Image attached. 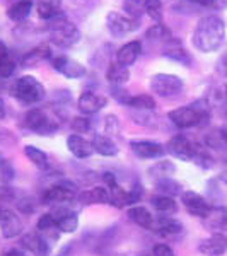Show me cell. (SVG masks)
Returning a JSON list of instances; mask_svg holds the SVG:
<instances>
[{
    "instance_id": "obj_48",
    "label": "cell",
    "mask_w": 227,
    "mask_h": 256,
    "mask_svg": "<svg viewBox=\"0 0 227 256\" xmlns=\"http://www.w3.org/2000/svg\"><path fill=\"white\" fill-rule=\"evenodd\" d=\"M220 70H222L224 74H227V56L220 62Z\"/></svg>"
},
{
    "instance_id": "obj_18",
    "label": "cell",
    "mask_w": 227,
    "mask_h": 256,
    "mask_svg": "<svg viewBox=\"0 0 227 256\" xmlns=\"http://www.w3.org/2000/svg\"><path fill=\"white\" fill-rule=\"evenodd\" d=\"M20 244L26 248L30 253L36 256H48L50 254V244L46 239L38 236V234H26L20 239Z\"/></svg>"
},
{
    "instance_id": "obj_40",
    "label": "cell",
    "mask_w": 227,
    "mask_h": 256,
    "mask_svg": "<svg viewBox=\"0 0 227 256\" xmlns=\"http://www.w3.org/2000/svg\"><path fill=\"white\" fill-rule=\"evenodd\" d=\"M111 94H113V98L116 99L118 102H122V104H126V106L130 104L132 96L125 89H122V86H113V88H111Z\"/></svg>"
},
{
    "instance_id": "obj_44",
    "label": "cell",
    "mask_w": 227,
    "mask_h": 256,
    "mask_svg": "<svg viewBox=\"0 0 227 256\" xmlns=\"http://www.w3.org/2000/svg\"><path fill=\"white\" fill-rule=\"evenodd\" d=\"M192 2H196L205 7H217L218 6V0H192Z\"/></svg>"
},
{
    "instance_id": "obj_12",
    "label": "cell",
    "mask_w": 227,
    "mask_h": 256,
    "mask_svg": "<svg viewBox=\"0 0 227 256\" xmlns=\"http://www.w3.org/2000/svg\"><path fill=\"white\" fill-rule=\"evenodd\" d=\"M0 230L4 238H16L22 232V222L12 210H0Z\"/></svg>"
},
{
    "instance_id": "obj_27",
    "label": "cell",
    "mask_w": 227,
    "mask_h": 256,
    "mask_svg": "<svg viewBox=\"0 0 227 256\" xmlns=\"http://www.w3.org/2000/svg\"><path fill=\"white\" fill-rule=\"evenodd\" d=\"M128 218L144 229H152V224H154V218L146 207H132L128 210Z\"/></svg>"
},
{
    "instance_id": "obj_35",
    "label": "cell",
    "mask_w": 227,
    "mask_h": 256,
    "mask_svg": "<svg viewBox=\"0 0 227 256\" xmlns=\"http://www.w3.org/2000/svg\"><path fill=\"white\" fill-rule=\"evenodd\" d=\"M123 9L128 18L138 20L140 16L146 14V0H125Z\"/></svg>"
},
{
    "instance_id": "obj_31",
    "label": "cell",
    "mask_w": 227,
    "mask_h": 256,
    "mask_svg": "<svg viewBox=\"0 0 227 256\" xmlns=\"http://www.w3.org/2000/svg\"><path fill=\"white\" fill-rule=\"evenodd\" d=\"M176 172V168L172 166L169 160H162V162L156 164L154 168H150V171H148V174H150L152 180H158V181H162V180H168L171 174H174Z\"/></svg>"
},
{
    "instance_id": "obj_2",
    "label": "cell",
    "mask_w": 227,
    "mask_h": 256,
    "mask_svg": "<svg viewBox=\"0 0 227 256\" xmlns=\"http://www.w3.org/2000/svg\"><path fill=\"white\" fill-rule=\"evenodd\" d=\"M169 120L180 128H192L200 126L210 120V106L207 101L193 102L192 106H181L169 111Z\"/></svg>"
},
{
    "instance_id": "obj_7",
    "label": "cell",
    "mask_w": 227,
    "mask_h": 256,
    "mask_svg": "<svg viewBox=\"0 0 227 256\" xmlns=\"http://www.w3.org/2000/svg\"><path fill=\"white\" fill-rule=\"evenodd\" d=\"M24 125L30 128V130L38 132V134H41V135L52 134V132H55L56 126H58L55 123V120L48 116L46 111L40 110V108L28 111L26 118H24Z\"/></svg>"
},
{
    "instance_id": "obj_3",
    "label": "cell",
    "mask_w": 227,
    "mask_h": 256,
    "mask_svg": "<svg viewBox=\"0 0 227 256\" xmlns=\"http://www.w3.org/2000/svg\"><path fill=\"white\" fill-rule=\"evenodd\" d=\"M12 94L26 104H34L44 98L43 84L32 76H22L12 84Z\"/></svg>"
},
{
    "instance_id": "obj_29",
    "label": "cell",
    "mask_w": 227,
    "mask_h": 256,
    "mask_svg": "<svg viewBox=\"0 0 227 256\" xmlns=\"http://www.w3.org/2000/svg\"><path fill=\"white\" fill-rule=\"evenodd\" d=\"M146 38L148 41H156V43H168L169 40H172V34L164 24L158 22L152 28H148L146 32Z\"/></svg>"
},
{
    "instance_id": "obj_4",
    "label": "cell",
    "mask_w": 227,
    "mask_h": 256,
    "mask_svg": "<svg viewBox=\"0 0 227 256\" xmlns=\"http://www.w3.org/2000/svg\"><path fill=\"white\" fill-rule=\"evenodd\" d=\"M82 34L79 31V28L74 22H68V20H60V22H55L50 30V40L55 46L58 48H70L74 44H77L80 41Z\"/></svg>"
},
{
    "instance_id": "obj_6",
    "label": "cell",
    "mask_w": 227,
    "mask_h": 256,
    "mask_svg": "<svg viewBox=\"0 0 227 256\" xmlns=\"http://www.w3.org/2000/svg\"><path fill=\"white\" fill-rule=\"evenodd\" d=\"M106 26H108V31L116 38H122V36H126L130 32L137 31L140 28L137 19H132L126 14H120V12H110L108 18H106Z\"/></svg>"
},
{
    "instance_id": "obj_45",
    "label": "cell",
    "mask_w": 227,
    "mask_h": 256,
    "mask_svg": "<svg viewBox=\"0 0 227 256\" xmlns=\"http://www.w3.org/2000/svg\"><path fill=\"white\" fill-rule=\"evenodd\" d=\"M4 256H26L22 253V251H19V250H9V251H6L4 253Z\"/></svg>"
},
{
    "instance_id": "obj_26",
    "label": "cell",
    "mask_w": 227,
    "mask_h": 256,
    "mask_svg": "<svg viewBox=\"0 0 227 256\" xmlns=\"http://www.w3.org/2000/svg\"><path fill=\"white\" fill-rule=\"evenodd\" d=\"M106 79L111 82V86H123L130 79V70L128 67H123L120 64H113L106 72Z\"/></svg>"
},
{
    "instance_id": "obj_14",
    "label": "cell",
    "mask_w": 227,
    "mask_h": 256,
    "mask_svg": "<svg viewBox=\"0 0 227 256\" xmlns=\"http://www.w3.org/2000/svg\"><path fill=\"white\" fill-rule=\"evenodd\" d=\"M140 53H142L140 41H128L116 52V64L123 65V67H130L137 62Z\"/></svg>"
},
{
    "instance_id": "obj_30",
    "label": "cell",
    "mask_w": 227,
    "mask_h": 256,
    "mask_svg": "<svg viewBox=\"0 0 227 256\" xmlns=\"http://www.w3.org/2000/svg\"><path fill=\"white\" fill-rule=\"evenodd\" d=\"M152 207H154L158 212L160 214H174L178 210V205H176V200L171 196H166V195H158L150 200Z\"/></svg>"
},
{
    "instance_id": "obj_11",
    "label": "cell",
    "mask_w": 227,
    "mask_h": 256,
    "mask_svg": "<svg viewBox=\"0 0 227 256\" xmlns=\"http://www.w3.org/2000/svg\"><path fill=\"white\" fill-rule=\"evenodd\" d=\"M132 150L140 159H158L164 156V147L158 142H150V140H134L130 144Z\"/></svg>"
},
{
    "instance_id": "obj_28",
    "label": "cell",
    "mask_w": 227,
    "mask_h": 256,
    "mask_svg": "<svg viewBox=\"0 0 227 256\" xmlns=\"http://www.w3.org/2000/svg\"><path fill=\"white\" fill-rule=\"evenodd\" d=\"M60 0H41L38 4V16L43 20H52L60 16Z\"/></svg>"
},
{
    "instance_id": "obj_16",
    "label": "cell",
    "mask_w": 227,
    "mask_h": 256,
    "mask_svg": "<svg viewBox=\"0 0 227 256\" xmlns=\"http://www.w3.org/2000/svg\"><path fill=\"white\" fill-rule=\"evenodd\" d=\"M198 250L205 256H220V254H224L227 250V239L224 236H220V234H214L212 238L202 241Z\"/></svg>"
},
{
    "instance_id": "obj_43",
    "label": "cell",
    "mask_w": 227,
    "mask_h": 256,
    "mask_svg": "<svg viewBox=\"0 0 227 256\" xmlns=\"http://www.w3.org/2000/svg\"><path fill=\"white\" fill-rule=\"evenodd\" d=\"M106 120V132H108V134H114V132L118 130V120L113 116V114H111V116H106L104 118Z\"/></svg>"
},
{
    "instance_id": "obj_1",
    "label": "cell",
    "mask_w": 227,
    "mask_h": 256,
    "mask_svg": "<svg viewBox=\"0 0 227 256\" xmlns=\"http://www.w3.org/2000/svg\"><path fill=\"white\" fill-rule=\"evenodd\" d=\"M226 38V24L218 16H205L193 31V44L198 52L214 53L222 46Z\"/></svg>"
},
{
    "instance_id": "obj_39",
    "label": "cell",
    "mask_w": 227,
    "mask_h": 256,
    "mask_svg": "<svg viewBox=\"0 0 227 256\" xmlns=\"http://www.w3.org/2000/svg\"><path fill=\"white\" fill-rule=\"evenodd\" d=\"M36 227H38L40 232H52V230L58 229V227H56V218L53 217L52 214H44V216H41Z\"/></svg>"
},
{
    "instance_id": "obj_8",
    "label": "cell",
    "mask_w": 227,
    "mask_h": 256,
    "mask_svg": "<svg viewBox=\"0 0 227 256\" xmlns=\"http://www.w3.org/2000/svg\"><path fill=\"white\" fill-rule=\"evenodd\" d=\"M198 147L184 135H174L168 142V152L180 160H193Z\"/></svg>"
},
{
    "instance_id": "obj_38",
    "label": "cell",
    "mask_w": 227,
    "mask_h": 256,
    "mask_svg": "<svg viewBox=\"0 0 227 256\" xmlns=\"http://www.w3.org/2000/svg\"><path fill=\"white\" fill-rule=\"evenodd\" d=\"M14 176H16V171H14V168H12L10 160H7L6 158H0V181H2L4 184H7L14 180Z\"/></svg>"
},
{
    "instance_id": "obj_34",
    "label": "cell",
    "mask_w": 227,
    "mask_h": 256,
    "mask_svg": "<svg viewBox=\"0 0 227 256\" xmlns=\"http://www.w3.org/2000/svg\"><path fill=\"white\" fill-rule=\"evenodd\" d=\"M130 108H135L138 111H152L156 108V99L148 94H140V96H132Z\"/></svg>"
},
{
    "instance_id": "obj_19",
    "label": "cell",
    "mask_w": 227,
    "mask_h": 256,
    "mask_svg": "<svg viewBox=\"0 0 227 256\" xmlns=\"http://www.w3.org/2000/svg\"><path fill=\"white\" fill-rule=\"evenodd\" d=\"M166 44H168V46L162 52V55L166 56V58L172 60V62H178V64H183V65H190V64H192V58H190L186 50L183 48L181 41L172 38V40H169Z\"/></svg>"
},
{
    "instance_id": "obj_22",
    "label": "cell",
    "mask_w": 227,
    "mask_h": 256,
    "mask_svg": "<svg viewBox=\"0 0 227 256\" xmlns=\"http://www.w3.org/2000/svg\"><path fill=\"white\" fill-rule=\"evenodd\" d=\"M207 227L214 230H224L227 229V208H212L208 216L204 218Z\"/></svg>"
},
{
    "instance_id": "obj_37",
    "label": "cell",
    "mask_w": 227,
    "mask_h": 256,
    "mask_svg": "<svg viewBox=\"0 0 227 256\" xmlns=\"http://www.w3.org/2000/svg\"><path fill=\"white\" fill-rule=\"evenodd\" d=\"M14 70H16L14 58L9 55V52L2 53V55H0V77L7 79V77H10L12 74H14Z\"/></svg>"
},
{
    "instance_id": "obj_9",
    "label": "cell",
    "mask_w": 227,
    "mask_h": 256,
    "mask_svg": "<svg viewBox=\"0 0 227 256\" xmlns=\"http://www.w3.org/2000/svg\"><path fill=\"white\" fill-rule=\"evenodd\" d=\"M52 64H53V68H55L56 72H60L64 77H67V79H82V77L88 74L86 65H82L80 62L68 58V56H64V55L53 58Z\"/></svg>"
},
{
    "instance_id": "obj_17",
    "label": "cell",
    "mask_w": 227,
    "mask_h": 256,
    "mask_svg": "<svg viewBox=\"0 0 227 256\" xmlns=\"http://www.w3.org/2000/svg\"><path fill=\"white\" fill-rule=\"evenodd\" d=\"M152 229L158 230V232L162 234V236H178V234L183 232V224L172 217L160 216L158 220H154Z\"/></svg>"
},
{
    "instance_id": "obj_15",
    "label": "cell",
    "mask_w": 227,
    "mask_h": 256,
    "mask_svg": "<svg viewBox=\"0 0 227 256\" xmlns=\"http://www.w3.org/2000/svg\"><path fill=\"white\" fill-rule=\"evenodd\" d=\"M67 147L77 159L90 158V156H92V152H94L92 142H89L88 138L80 137V135H77V134L70 135V137L67 138Z\"/></svg>"
},
{
    "instance_id": "obj_20",
    "label": "cell",
    "mask_w": 227,
    "mask_h": 256,
    "mask_svg": "<svg viewBox=\"0 0 227 256\" xmlns=\"http://www.w3.org/2000/svg\"><path fill=\"white\" fill-rule=\"evenodd\" d=\"M52 52H50L48 44H40V46L32 48L31 52H28L22 58V67H36L38 64L44 60H50Z\"/></svg>"
},
{
    "instance_id": "obj_47",
    "label": "cell",
    "mask_w": 227,
    "mask_h": 256,
    "mask_svg": "<svg viewBox=\"0 0 227 256\" xmlns=\"http://www.w3.org/2000/svg\"><path fill=\"white\" fill-rule=\"evenodd\" d=\"M220 181H222L224 184H227V166H226L224 169H222V172H220Z\"/></svg>"
},
{
    "instance_id": "obj_49",
    "label": "cell",
    "mask_w": 227,
    "mask_h": 256,
    "mask_svg": "<svg viewBox=\"0 0 227 256\" xmlns=\"http://www.w3.org/2000/svg\"><path fill=\"white\" fill-rule=\"evenodd\" d=\"M7 52V48H6V44L2 43V41H0V55H2V53H6Z\"/></svg>"
},
{
    "instance_id": "obj_5",
    "label": "cell",
    "mask_w": 227,
    "mask_h": 256,
    "mask_svg": "<svg viewBox=\"0 0 227 256\" xmlns=\"http://www.w3.org/2000/svg\"><path fill=\"white\" fill-rule=\"evenodd\" d=\"M184 84L174 74H156L150 79V90L160 98H176L183 92Z\"/></svg>"
},
{
    "instance_id": "obj_32",
    "label": "cell",
    "mask_w": 227,
    "mask_h": 256,
    "mask_svg": "<svg viewBox=\"0 0 227 256\" xmlns=\"http://www.w3.org/2000/svg\"><path fill=\"white\" fill-rule=\"evenodd\" d=\"M24 154H26V158L31 160L34 166H38V168H46L48 166V156L44 154L43 150H40L38 147H34V146H26L24 147Z\"/></svg>"
},
{
    "instance_id": "obj_10",
    "label": "cell",
    "mask_w": 227,
    "mask_h": 256,
    "mask_svg": "<svg viewBox=\"0 0 227 256\" xmlns=\"http://www.w3.org/2000/svg\"><path fill=\"white\" fill-rule=\"evenodd\" d=\"M181 202H183L184 208H186L188 212L192 214V216H195V217L205 218L208 216L210 210H212L208 202L205 200L202 195H198L196 192H192V190L181 193Z\"/></svg>"
},
{
    "instance_id": "obj_42",
    "label": "cell",
    "mask_w": 227,
    "mask_h": 256,
    "mask_svg": "<svg viewBox=\"0 0 227 256\" xmlns=\"http://www.w3.org/2000/svg\"><path fill=\"white\" fill-rule=\"evenodd\" d=\"M152 253H154V256H174V251H172L168 244H158Z\"/></svg>"
},
{
    "instance_id": "obj_33",
    "label": "cell",
    "mask_w": 227,
    "mask_h": 256,
    "mask_svg": "<svg viewBox=\"0 0 227 256\" xmlns=\"http://www.w3.org/2000/svg\"><path fill=\"white\" fill-rule=\"evenodd\" d=\"M56 227H58V230H62V232H67V234L76 232V229L79 227V217H77L76 212L65 214L64 217H60L56 220Z\"/></svg>"
},
{
    "instance_id": "obj_23",
    "label": "cell",
    "mask_w": 227,
    "mask_h": 256,
    "mask_svg": "<svg viewBox=\"0 0 227 256\" xmlns=\"http://www.w3.org/2000/svg\"><path fill=\"white\" fill-rule=\"evenodd\" d=\"M43 200L46 202V204H64V202L74 200V192H72V188L53 186L44 193Z\"/></svg>"
},
{
    "instance_id": "obj_41",
    "label": "cell",
    "mask_w": 227,
    "mask_h": 256,
    "mask_svg": "<svg viewBox=\"0 0 227 256\" xmlns=\"http://www.w3.org/2000/svg\"><path fill=\"white\" fill-rule=\"evenodd\" d=\"M72 130L76 132V134H88L90 130V122L88 118H74Z\"/></svg>"
},
{
    "instance_id": "obj_13",
    "label": "cell",
    "mask_w": 227,
    "mask_h": 256,
    "mask_svg": "<svg viewBox=\"0 0 227 256\" xmlns=\"http://www.w3.org/2000/svg\"><path fill=\"white\" fill-rule=\"evenodd\" d=\"M106 104H108V98L99 96L96 92H84L79 98V110L84 114L99 113Z\"/></svg>"
},
{
    "instance_id": "obj_46",
    "label": "cell",
    "mask_w": 227,
    "mask_h": 256,
    "mask_svg": "<svg viewBox=\"0 0 227 256\" xmlns=\"http://www.w3.org/2000/svg\"><path fill=\"white\" fill-rule=\"evenodd\" d=\"M4 116H6V102L0 98V118H4Z\"/></svg>"
},
{
    "instance_id": "obj_24",
    "label": "cell",
    "mask_w": 227,
    "mask_h": 256,
    "mask_svg": "<svg viewBox=\"0 0 227 256\" xmlns=\"http://www.w3.org/2000/svg\"><path fill=\"white\" fill-rule=\"evenodd\" d=\"M31 10H32L31 0H19V2H16L14 6L9 7V10H7V18L16 20V22H20V20L30 18Z\"/></svg>"
},
{
    "instance_id": "obj_21",
    "label": "cell",
    "mask_w": 227,
    "mask_h": 256,
    "mask_svg": "<svg viewBox=\"0 0 227 256\" xmlns=\"http://www.w3.org/2000/svg\"><path fill=\"white\" fill-rule=\"evenodd\" d=\"M79 200L82 204L86 205H90V204H111V196H110V190L106 188H92L89 192H84L80 193Z\"/></svg>"
},
{
    "instance_id": "obj_25",
    "label": "cell",
    "mask_w": 227,
    "mask_h": 256,
    "mask_svg": "<svg viewBox=\"0 0 227 256\" xmlns=\"http://www.w3.org/2000/svg\"><path fill=\"white\" fill-rule=\"evenodd\" d=\"M92 146H94V150L99 152L101 156H106V158H111V156L118 154L116 144H114L108 135H96L92 140Z\"/></svg>"
},
{
    "instance_id": "obj_36",
    "label": "cell",
    "mask_w": 227,
    "mask_h": 256,
    "mask_svg": "<svg viewBox=\"0 0 227 256\" xmlns=\"http://www.w3.org/2000/svg\"><path fill=\"white\" fill-rule=\"evenodd\" d=\"M162 2L160 0H146V14L156 22L162 20Z\"/></svg>"
}]
</instances>
